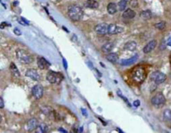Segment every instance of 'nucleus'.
Masks as SVG:
<instances>
[{
    "label": "nucleus",
    "mask_w": 171,
    "mask_h": 133,
    "mask_svg": "<svg viewBox=\"0 0 171 133\" xmlns=\"http://www.w3.org/2000/svg\"><path fill=\"white\" fill-rule=\"evenodd\" d=\"M68 15L70 18V19L73 21H79L83 18L84 11L81 7L78 5H72V6L69 7Z\"/></svg>",
    "instance_id": "nucleus-1"
},
{
    "label": "nucleus",
    "mask_w": 171,
    "mask_h": 133,
    "mask_svg": "<svg viewBox=\"0 0 171 133\" xmlns=\"http://www.w3.org/2000/svg\"><path fill=\"white\" fill-rule=\"evenodd\" d=\"M146 71L143 67H137L134 70L132 74V78L137 83H141L146 78Z\"/></svg>",
    "instance_id": "nucleus-2"
},
{
    "label": "nucleus",
    "mask_w": 171,
    "mask_h": 133,
    "mask_svg": "<svg viewBox=\"0 0 171 133\" xmlns=\"http://www.w3.org/2000/svg\"><path fill=\"white\" fill-rule=\"evenodd\" d=\"M16 56H17V59L23 64H30L33 60V57L29 54L27 53L25 50L21 49H18L16 50Z\"/></svg>",
    "instance_id": "nucleus-3"
},
{
    "label": "nucleus",
    "mask_w": 171,
    "mask_h": 133,
    "mask_svg": "<svg viewBox=\"0 0 171 133\" xmlns=\"http://www.w3.org/2000/svg\"><path fill=\"white\" fill-rule=\"evenodd\" d=\"M47 80L50 84H54L58 85L62 82L64 80V75L59 72H55V71H48L47 74Z\"/></svg>",
    "instance_id": "nucleus-4"
},
{
    "label": "nucleus",
    "mask_w": 171,
    "mask_h": 133,
    "mask_svg": "<svg viewBox=\"0 0 171 133\" xmlns=\"http://www.w3.org/2000/svg\"><path fill=\"white\" fill-rule=\"evenodd\" d=\"M165 95L162 93H157L155 95H154L151 99L152 105H154L156 107H162L165 104Z\"/></svg>",
    "instance_id": "nucleus-5"
},
{
    "label": "nucleus",
    "mask_w": 171,
    "mask_h": 133,
    "mask_svg": "<svg viewBox=\"0 0 171 133\" xmlns=\"http://www.w3.org/2000/svg\"><path fill=\"white\" fill-rule=\"evenodd\" d=\"M150 79L156 85H159V84H161V83L165 82V80H166V75H165V74L162 73L160 71H154L151 74Z\"/></svg>",
    "instance_id": "nucleus-6"
},
{
    "label": "nucleus",
    "mask_w": 171,
    "mask_h": 133,
    "mask_svg": "<svg viewBox=\"0 0 171 133\" xmlns=\"http://www.w3.org/2000/svg\"><path fill=\"white\" fill-rule=\"evenodd\" d=\"M32 94L33 96L36 100H39L40 98H42L43 94H44V89L43 86L40 85H36L33 87L32 89Z\"/></svg>",
    "instance_id": "nucleus-7"
},
{
    "label": "nucleus",
    "mask_w": 171,
    "mask_h": 133,
    "mask_svg": "<svg viewBox=\"0 0 171 133\" xmlns=\"http://www.w3.org/2000/svg\"><path fill=\"white\" fill-rule=\"evenodd\" d=\"M124 31V29L122 27L117 26L116 24H109V28H108V33L109 34H117V33H122Z\"/></svg>",
    "instance_id": "nucleus-8"
},
{
    "label": "nucleus",
    "mask_w": 171,
    "mask_h": 133,
    "mask_svg": "<svg viewBox=\"0 0 171 133\" xmlns=\"http://www.w3.org/2000/svg\"><path fill=\"white\" fill-rule=\"evenodd\" d=\"M108 28H109V25L107 24L102 23V24L96 25L94 28V30L98 34H106L108 33Z\"/></svg>",
    "instance_id": "nucleus-9"
},
{
    "label": "nucleus",
    "mask_w": 171,
    "mask_h": 133,
    "mask_svg": "<svg viewBox=\"0 0 171 133\" xmlns=\"http://www.w3.org/2000/svg\"><path fill=\"white\" fill-rule=\"evenodd\" d=\"M39 126V120L35 118H32L27 122L26 130L28 132H32L33 130H36Z\"/></svg>",
    "instance_id": "nucleus-10"
},
{
    "label": "nucleus",
    "mask_w": 171,
    "mask_h": 133,
    "mask_svg": "<svg viewBox=\"0 0 171 133\" xmlns=\"http://www.w3.org/2000/svg\"><path fill=\"white\" fill-rule=\"evenodd\" d=\"M25 75H26L27 77H29L30 79L36 80V81L40 80V75L38 73V71L36 70H33V69L28 70L26 71V73H25Z\"/></svg>",
    "instance_id": "nucleus-11"
},
{
    "label": "nucleus",
    "mask_w": 171,
    "mask_h": 133,
    "mask_svg": "<svg viewBox=\"0 0 171 133\" xmlns=\"http://www.w3.org/2000/svg\"><path fill=\"white\" fill-rule=\"evenodd\" d=\"M157 45V41L156 40H151V41H150L146 45L144 48V49H143V51H144V53L145 54H149L152 52L154 49H155V47Z\"/></svg>",
    "instance_id": "nucleus-12"
},
{
    "label": "nucleus",
    "mask_w": 171,
    "mask_h": 133,
    "mask_svg": "<svg viewBox=\"0 0 171 133\" xmlns=\"http://www.w3.org/2000/svg\"><path fill=\"white\" fill-rule=\"evenodd\" d=\"M38 66L40 70H45V69H48V67L50 66V64L44 58L41 57V58L38 59Z\"/></svg>",
    "instance_id": "nucleus-13"
},
{
    "label": "nucleus",
    "mask_w": 171,
    "mask_h": 133,
    "mask_svg": "<svg viewBox=\"0 0 171 133\" xmlns=\"http://www.w3.org/2000/svg\"><path fill=\"white\" fill-rule=\"evenodd\" d=\"M135 15H136V13L131 8L125 9V12L123 13V17L126 19H132L135 17Z\"/></svg>",
    "instance_id": "nucleus-14"
},
{
    "label": "nucleus",
    "mask_w": 171,
    "mask_h": 133,
    "mask_svg": "<svg viewBox=\"0 0 171 133\" xmlns=\"http://www.w3.org/2000/svg\"><path fill=\"white\" fill-rule=\"evenodd\" d=\"M114 44L113 42H107L102 46L101 50H102L103 53L105 54L109 53V52H111V50L114 49Z\"/></svg>",
    "instance_id": "nucleus-15"
},
{
    "label": "nucleus",
    "mask_w": 171,
    "mask_h": 133,
    "mask_svg": "<svg viewBox=\"0 0 171 133\" xmlns=\"http://www.w3.org/2000/svg\"><path fill=\"white\" fill-rule=\"evenodd\" d=\"M137 60H138V55H135L134 57H132V58L128 59V60H122L120 61V65H124V66L130 65L132 64H134V62H136Z\"/></svg>",
    "instance_id": "nucleus-16"
},
{
    "label": "nucleus",
    "mask_w": 171,
    "mask_h": 133,
    "mask_svg": "<svg viewBox=\"0 0 171 133\" xmlns=\"http://www.w3.org/2000/svg\"><path fill=\"white\" fill-rule=\"evenodd\" d=\"M84 6L89 8H97L99 7V3L96 0H87L84 3Z\"/></svg>",
    "instance_id": "nucleus-17"
},
{
    "label": "nucleus",
    "mask_w": 171,
    "mask_h": 133,
    "mask_svg": "<svg viewBox=\"0 0 171 133\" xmlns=\"http://www.w3.org/2000/svg\"><path fill=\"white\" fill-rule=\"evenodd\" d=\"M118 10V8H117V5L114 3H109L107 6V11L109 14H114V13L117 12Z\"/></svg>",
    "instance_id": "nucleus-18"
},
{
    "label": "nucleus",
    "mask_w": 171,
    "mask_h": 133,
    "mask_svg": "<svg viewBox=\"0 0 171 133\" xmlns=\"http://www.w3.org/2000/svg\"><path fill=\"white\" fill-rule=\"evenodd\" d=\"M136 47H137V43L135 41H129L125 44V49L127 50H129V51H134V50H135Z\"/></svg>",
    "instance_id": "nucleus-19"
},
{
    "label": "nucleus",
    "mask_w": 171,
    "mask_h": 133,
    "mask_svg": "<svg viewBox=\"0 0 171 133\" xmlns=\"http://www.w3.org/2000/svg\"><path fill=\"white\" fill-rule=\"evenodd\" d=\"M9 69H10V71H11V73H12L13 76H15V77H20V73L19 71V69L17 68L16 65L14 63H11L10 64Z\"/></svg>",
    "instance_id": "nucleus-20"
},
{
    "label": "nucleus",
    "mask_w": 171,
    "mask_h": 133,
    "mask_svg": "<svg viewBox=\"0 0 171 133\" xmlns=\"http://www.w3.org/2000/svg\"><path fill=\"white\" fill-rule=\"evenodd\" d=\"M106 59L108 61H109L110 63H113V64H115L118 60V55H117V54L115 53H110L107 56H106Z\"/></svg>",
    "instance_id": "nucleus-21"
},
{
    "label": "nucleus",
    "mask_w": 171,
    "mask_h": 133,
    "mask_svg": "<svg viewBox=\"0 0 171 133\" xmlns=\"http://www.w3.org/2000/svg\"><path fill=\"white\" fill-rule=\"evenodd\" d=\"M139 16L145 20H149L152 18V13L150 10H144L142 12H140Z\"/></svg>",
    "instance_id": "nucleus-22"
},
{
    "label": "nucleus",
    "mask_w": 171,
    "mask_h": 133,
    "mask_svg": "<svg viewBox=\"0 0 171 133\" xmlns=\"http://www.w3.org/2000/svg\"><path fill=\"white\" fill-rule=\"evenodd\" d=\"M48 130V126H47L46 124L42 123V124H40V125L38 126L37 129H36L35 131H36V132L38 133H44L47 132Z\"/></svg>",
    "instance_id": "nucleus-23"
},
{
    "label": "nucleus",
    "mask_w": 171,
    "mask_h": 133,
    "mask_svg": "<svg viewBox=\"0 0 171 133\" xmlns=\"http://www.w3.org/2000/svg\"><path fill=\"white\" fill-rule=\"evenodd\" d=\"M128 4L127 0H120L118 3V9L119 11H125Z\"/></svg>",
    "instance_id": "nucleus-24"
},
{
    "label": "nucleus",
    "mask_w": 171,
    "mask_h": 133,
    "mask_svg": "<svg viewBox=\"0 0 171 133\" xmlns=\"http://www.w3.org/2000/svg\"><path fill=\"white\" fill-rule=\"evenodd\" d=\"M163 118L165 120L171 121V110H170V109L165 110L164 113H163Z\"/></svg>",
    "instance_id": "nucleus-25"
},
{
    "label": "nucleus",
    "mask_w": 171,
    "mask_h": 133,
    "mask_svg": "<svg viewBox=\"0 0 171 133\" xmlns=\"http://www.w3.org/2000/svg\"><path fill=\"white\" fill-rule=\"evenodd\" d=\"M154 27L159 30H164L165 29V27H166V23H165V21L159 22V23L154 24Z\"/></svg>",
    "instance_id": "nucleus-26"
},
{
    "label": "nucleus",
    "mask_w": 171,
    "mask_h": 133,
    "mask_svg": "<svg viewBox=\"0 0 171 133\" xmlns=\"http://www.w3.org/2000/svg\"><path fill=\"white\" fill-rule=\"evenodd\" d=\"M129 5H130L132 8H137L138 5V0H130V2H129Z\"/></svg>",
    "instance_id": "nucleus-27"
},
{
    "label": "nucleus",
    "mask_w": 171,
    "mask_h": 133,
    "mask_svg": "<svg viewBox=\"0 0 171 133\" xmlns=\"http://www.w3.org/2000/svg\"><path fill=\"white\" fill-rule=\"evenodd\" d=\"M13 33H15V35H18V36H19L21 35V31H20L19 29H17V28H15L14 29H13Z\"/></svg>",
    "instance_id": "nucleus-28"
},
{
    "label": "nucleus",
    "mask_w": 171,
    "mask_h": 133,
    "mask_svg": "<svg viewBox=\"0 0 171 133\" xmlns=\"http://www.w3.org/2000/svg\"><path fill=\"white\" fill-rule=\"evenodd\" d=\"M133 105H134V107H138L139 105H140V102H139V100H134V103H133Z\"/></svg>",
    "instance_id": "nucleus-29"
},
{
    "label": "nucleus",
    "mask_w": 171,
    "mask_h": 133,
    "mask_svg": "<svg viewBox=\"0 0 171 133\" xmlns=\"http://www.w3.org/2000/svg\"><path fill=\"white\" fill-rule=\"evenodd\" d=\"M3 107H4V102H3V98L1 97L0 98V108H3Z\"/></svg>",
    "instance_id": "nucleus-30"
},
{
    "label": "nucleus",
    "mask_w": 171,
    "mask_h": 133,
    "mask_svg": "<svg viewBox=\"0 0 171 133\" xmlns=\"http://www.w3.org/2000/svg\"><path fill=\"white\" fill-rule=\"evenodd\" d=\"M8 26V24L5 23V22H3L2 24H1V29H4V27Z\"/></svg>",
    "instance_id": "nucleus-31"
},
{
    "label": "nucleus",
    "mask_w": 171,
    "mask_h": 133,
    "mask_svg": "<svg viewBox=\"0 0 171 133\" xmlns=\"http://www.w3.org/2000/svg\"><path fill=\"white\" fill-rule=\"evenodd\" d=\"M59 132H67V131H66V130H64V128H62V127L59 128Z\"/></svg>",
    "instance_id": "nucleus-32"
},
{
    "label": "nucleus",
    "mask_w": 171,
    "mask_h": 133,
    "mask_svg": "<svg viewBox=\"0 0 171 133\" xmlns=\"http://www.w3.org/2000/svg\"><path fill=\"white\" fill-rule=\"evenodd\" d=\"M63 62H64V68H65V69H67V67H68V65H67V63H66V60H64V59L63 60Z\"/></svg>",
    "instance_id": "nucleus-33"
},
{
    "label": "nucleus",
    "mask_w": 171,
    "mask_h": 133,
    "mask_svg": "<svg viewBox=\"0 0 171 133\" xmlns=\"http://www.w3.org/2000/svg\"><path fill=\"white\" fill-rule=\"evenodd\" d=\"M167 45H169V46L171 47V38L170 40H168V43H167Z\"/></svg>",
    "instance_id": "nucleus-34"
},
{
    "label": "nucleus",
    "mask_w": 171,
    "mask_h": 133,
    "mask_svg": "<svg viewBox=\"0 0 171 133\" xmlns=\"http://www.w3.org/2000/svg\"><path fill=\"white\" fill-rule=\"evenodd\" d=\"M82 112H83V114H84V116H87V112L85 111V110L84 109H82Z\"/></svg>",
    "instance_id": "nucleus-35"
},
{
    "label": "nucleus",
    "mask_w": 171,
    "mask_h": 133,
    "mask_svg": "<svg viewBox=\"0 0 171 133\" xmlns=\"http://www.w3.org/2000/svg\"><path fill=\"white\" fill-rule=\"evenodd\" d=\"M83 132V127H80L78 130V132Z\"/></svg>",
    "instance_id": "nucleus-36"
},
{
    "label": "nucleus",
    "mask_w": 171,
    "mask_h": 133,
    "mask_svg": "<svg viewBox=\"0 0 171 133\" xmlns=\"http://www.w3.org/2000/svg\"><path fill=\"white\" fill-rule=\"evenodd\" d=\"M170 64H171V55H170Z\"/></svg>",
    "instance_id": "nucleus-37"
}]
</instances>
